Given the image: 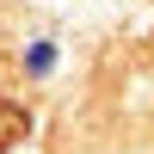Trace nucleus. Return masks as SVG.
I'll return each instance as SVG.
<instances>
[{
	"instance_id": "nucleus-1",
	"label": "nucleus",
	"mask_w": 154,
	"mask_h": 154,
	"mask_svg": "<svg viewBox=\"0 0 154 154\" xmlns=\"http://www.w3.org/2000/svg\"><path fill=\"white\" fill-rule=\"evenodd\" d=\"M25 136H31V111H25V105H12V99H0V154H6V148H19Z\"/></svg>"
}]
</instances>
